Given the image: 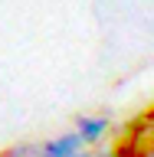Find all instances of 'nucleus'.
Segmentation results:
<instances>
[{
    "label": "nucleus",
    "instance_id": "nucleus-1",
    "mask_svg": "<svg viewBox=\"0 0 154 157\" xmlns=\"http://www.w3.org/2000/svg\"><path fill=\"white\" fill-rule=\"evenodd\" d=\"M85 151V141L76 134V131H69V134H59L53 141H43L39 144V157H79Z\"/></svg>",
    "mask_w": 154,
    "mask_h": 157
},
{
    "label": "nucleus",
    "instance_id": "nucleus-2",
    "mask_svg": "<svg viewBox=\"0 0 154 157\" xmlns=\"http://www.w3.org/2000/svg\"><path fill=\"white\" fill-rule=\"evenodd\" d=\"M76 134L85 141V147L98 144V141L108 134V118H102V115H79L76 118Z\"/></svg>",
    "mask_w": 154,
    "mask_h": 157
},
{
    "label": "nucleus",
    "instance_id": "nucleus-3",
    "mask_svg": "<svg viewBox=\"0 0 154 157\" xmlns=\"http://www.w3.org/2000/svg\"><path fill=\"white\" fill-rule=\"evenodd\" d=\"M10 157H39V147L36 144H20L10 151Z\"/></svg>",
    "mask_w": 154,
    "mask_h": 157
},
{
    "label": "nucleus",
    "instance_id": "nucleus-4",
    "mask_svg": "<svg viewBox=\"0 0 154 157\" xmlns=\"http://www.w3.org/2000/svg\"><path fill=\"white\" fill-rule=\"evenodd\" d=\"M95 157H118V154H112V151H102V154H95Z\"/></svg>",
    "mask_w": 154,
    "mask_h": 157
},
{
    "label": "nucleus",
    "instance_id": "nucleus-5",
    "mask_svg": "<svg viewBox=\"0 0 154 157\" xmlns=\"http://www.w3.org/2000/svg\"><path fill=\"white\" fill-rule=\"evenodd\" d=\"M148 157H154V137H151V147H148Z\"/></svg>",
    "mask_w": 154,
    "mask_h": 157
},
{
    "label": "nucleus",
    "instance_id": "nucleus-6",
    "mask_svg": "<svg viewBox=\"0 0 154 157\" xmlns=\"http://www.w3.org/2000/svg\"><path fill=\"white\" fill-rule=\"evenodd\" d=\"M79 157H95V154H89V151H82V154H79Z\"/></svg>",
    "mask_w": 154,
    "mask_h": 157
}]
</instances>
